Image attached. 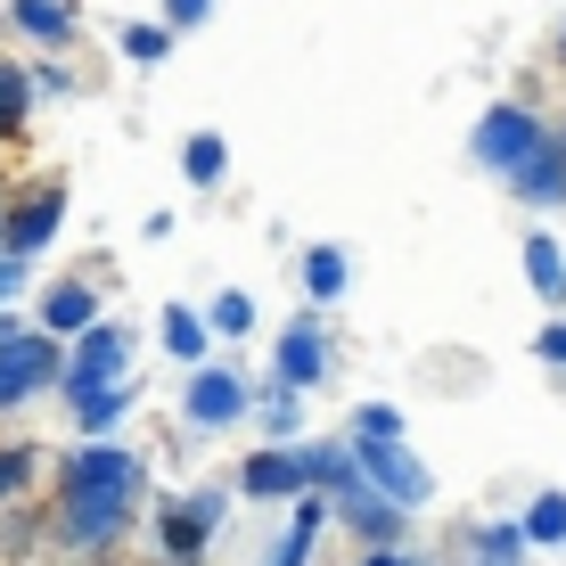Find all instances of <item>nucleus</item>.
Masks as SVG:
<instances>
[{"label": "nucleus", "mask_w": 566, "mask_h": 566, "mask_svg": "<svg viewBox=\"0 0 566 566\" xmlns=\"http://www.w3.org/2000/svg\"><path fill=\"white\" fill-rule=\"evenodd\" d=\"M25 476H33V452H25V443H17V452H0V501L25 493Z\"/></svg>", "instance_id": "nucleus-19"}, {"label": "nucleus", "mask_w": 566, "mask_h": 566, "mask_svg": "<svg viewBox=\"0 0 566 566\" xmlns=\"http://www.w3.org/2000/svg\"><path fill=\"white\" fill-rule=\"evenodd\" d=\"M361 468H369V484H378V501H395V510H419L427 501V468L402 452V443H361Z\"/></svg>", "instance_id": "nucleus-4"}, {"label": "nucleus", "mask_w": 566, "mask_h": 566, "mask_svg": "<svg viewBox=\"0 0 566 566\" xmlns=\"http://www.w3.org/2000/svg\"><path fill=\"white\" fill-rule=\"evenodd\" d=\"M9 287H17V255H0V296H9Z\"/></svg>", "instance_id": "nucleus-25"}, {"label": "nucleus", "mask_w": 566, "mask_h": 566, "mask_svg": "<svg viewBox=\"0 0 566 566\" xmlns=\"http://www.w3.org/2000/svg\"><path fill=\"white\" fill-rule=\"evenodd\" d=\"M525 271H534V287H542V296H566V263H558V247H551V239H534V247H525Z\"/></svg>", "instance_id": "nucleus-14"}, {"label": "nucleus", "mask_w": 566, "mask_h": 566, "mask_svg": "<svg viewBox=\"0 0 566 566\" xmlns=\"http://www.w3.org/2000/svg\"><path fill=\"white\" fill-rule=\"evenodd\" d=\"M213 172H222V140L198 132V140H189V181H213Z\"/></svg>", "instance_id": "nucleus-20"}, {"label": "nucleus", "mask_w": 566, "mask_h": 566, "mask_svg": "<svg viewBox=\"0 0 566 566\" xmlns=\"http://www.w3.org/2000/svg\"><path fill=\"white\" fill-rule=\"evenodd\" d=\"M354 436H361V443H395V436H402V411H386V402H369V411L354 419Z\"/></svg>", "instance_id": "nucleus-18"}, {"label": "nucleus", "mask_w": 566, "mask_h": 566, "mask_svg": "<svg viewBox=\"0 0 566 566\" xmlns=\"http://www.w3.org/2000/svg\"><path fill=\"white\" fill-rule=\"evenodd\" d=\"M369 566H402V558H369Z\"/></svg>", "instance_id": "nucleus-27"}, {"label": "nucleus", "mask_w": 566, "mask_h": 566, "mask_svg": "<svg viewBox=\"0 0 566 566\" xmlns=\"http://www.w3.org/2000/svg\"><path fill=\"white\" fill-rule=\"evenodd\" d=\"M213 517H222V501H213V493H198V501H189V510H181V501H172V510H165V551H172V558L189 566V558L206 551Z\"/></svg>", "instance_id": "nucleus-6"}, {"label": "nucleus", "mask_w": 566, "mask_h": 566, "mask_svg": "<svg viewBox=\"0 0 566 566\" xmlns=\"http://www.w3.org/2000/svg\"><path fill=\"white\" fill-rule=\"evenodd\" d=\"M172 17H181V25H198V17H206V0H172Z\"/></svg>", "instance_id": "nucleus-24"}, {"label": "nucleus", "mask_w": 566, "mask_h": 566, "mask_svg": "<svg viewBox=\"0 0 566 566\" xmlns=\"http://www.w3.org/2000/svg\"><path fill=\"white\" fill-rule=\"evenodd\" d=\"M50 337H66V328H91V287H57V296L42 304Z\"/></svg>", "instance_id": "nucleus-11"}, {"label": "nucleus", "mask_w": 566, "mask_h": 566, "mask_svg": "<svg viewBox=\"0 0 566 566\" xmlns=\"http://www.w3.org/2000/svg\"><path fill=\"white\" fill-rule=\"evenodd\" d=\"M542 361H558V369H566V321L551 328V337H542Z\"/></svg>", "instance_id": "nucleus-23"}, {"label": "nucleus", "mask_w": 566, "mask_h": 566, "mask_svg": "<svg viewBox=\"0 0 566 566\" xmlns=\"http://www.w3.org/2000/svg\"><path fill=\"white\" fill-rule=\"evenodd\" d=\"M9 337H17V328H9V321H0V345H9Z\"/></svg>", "instance_id": "nucleus-26"}, {"label": "nucleus", "mask_w": 566, "mask_h": 566, "mask_svg": "<svg viewBox=\"0 0 566 566\" xmlns=\"http://www.w3.org/2000/svg\"><path fill=\"white\" fill-rule=\"evenodd\" d=\"M17 115H25V74H17V66H0V132H9Z\"/></svg>", "instance_id": "nucleus-21"}, {"label": "nucleus", "mask_w": 566, "mask_h": 566, "mask_svg": "<svg viewBox=\"0 0 566 566\" xmlns=\"http://www.w3.org/2000/svg\"><path fill=\"white\" fill-rule=\"evenodd\" d=\"M247 321H255V304H247V296H222V304H213V328H230V337H239Z\"/></svg>", "instance_id": "nucleus-22"}, {"label": "nucleus", "mask_w": 566, "mask_h": 566, "mask_svg": "<svg viewBox=\"0 0 566 566\" xmlns=\"http://www.w3.org/2000/svg\"><path fill=\"white\" fill-rule=\"evenodd\" d=\"M304 287H312V296H337V287H345V255H337V247H312V255H304Z\"/></svg>", "instance_id": "nucleus-13"}, {"label": "nucleus", "mask_w": 566, "mask_h": 566, "mask_svg": "<svg viewBox=\"0 0 566 566\" xmlns=\"http://www.w3.org/2000/svg\"><path fill=\"white\" fill-rule=\"evenodd\" d=\"M239 411H247V386L222 378V369H206V378L189 386V419H198V427H222V419H239Z\"/></svg>", "instance_id": "nucleus-7"}, {"label": "nucleus", "mask_w": 566, "mask_h": 566, "mask_svg": "<svg viewBox=\"0 0 566 566\" xmlns=\"http://www.w3.org/2000/svg\"><path fill=\"white\" fill-rule=\"evenodd\" d=\"M476 156H484L493 172H525V165L542 156V132H534V115H525V107H493V115L476 124Z\"/></svg>", "instance_id": "nucleus-2"}, {"label": "nucleus", "mask_w": 566, "mask_h": 566, "mask_svg": "<svg viewBox=\"0 0 566 566\" xmlns=\"http://www.w3.org/2000/svg\"><path fill=\"white\" fill-rule=\"evenodd\" d=\"M239 484H247V493H296V484H304V460H296V452H255Z\"/></svg>", "instance_id": "nucleus-10"}, {"label": "nucleus", "mask_w": 566, "mask_h": 566, "mask_svg": "<svg viewBox=\"0 0 566 566\" xmlns=\"http://www.w3.org/2000/svg\"><path fill=\"white\" fill-rule=\"evenodd\" d=\"M115 378H124V328H91V337H83V354H74V369H66L74 402H99Z\"/></svg>", "instance_id": "nucleus-5"}, {"label": "nucleus", "mask_w": 566, "mask_h": 566, "mask_svg": "<svg viewBox=\"0 0 566 566\" xmlns=\"http://www.w3.org/2000/svg\"><path fill=\"white\" fill-rule=\"evenodd\" d=\"M321 369H328V345L312 337V321H296V328H287V345H280V378L304 386V378H321Z\"/></svg>", "instance_id": "nucleus-9"}, {"label": "nucleus", "mask_w": 566, "mask_h": 566, "mask_svg": "<svg viewBox=\"0 0 566 566\" xmlns=\"http://www.w3.org/2000/svg\"><path fill=\"white\" fill-rule=\"evenodd\" d=\"M165 345H172L181 361H198V354H206V321H198V312H181V304H172V312H165Z\"/></svg>", "instance_id": "nucleus-12"}, {"label": "nucleus", "mask_w": 566, "mask_h": 566, "mask_svg": "<svg viewBox=\"0 0 566 566\" xmlns=\"http://www.w3.org/2000/svg\"><path fill=\"white\" fill-rule=\"evenodd\" d=\"M132 484H140V468L124 452H83L66 468V493H57V517H66L74 542H107L115 525L132 517Z\"/></svg>", "instance_id": "nucleus-1"}, {"label": "nucleus", "mask_w": 566, "mask_h": 566, "mask_svg": "<svg viewBox=\"0 0 566 566\" xmlns=\"http://www.w3.org/2000/svg\"><path fill=\"white\" fill-rule=\"evenodd\" d=\"M354 525H361V534H378V542H395L402 510H395V501H369V493H354Z\"/></svg>", "instance_id": "nucleus-16"}, {"label": "nucleus", "mask_w": 566, "mask_h": 566, "mask_svg": "<svg viewBox=\"0 0 566 566\" xmlns=\"http://www.w3.org/2000/svg\"><path fill=\"white\" fill-rule=\"evenodd\" d=\"M17 25L42 33V42H57V33H66V0H17Z\"/></svg>", "instance_id": "nucleus-15"}, {"label": "nucleus", "mask_w": 566, "mask_h": 566, "mask_svg": "<svg viewBox=\"0 0 566 566\" xmlns=\"http://www.w3.org/2000/svg\"><path fill=\"white\" fill-rule=\"evenodd\" d=\"M57 230V189H42V198H25L9 213V230H0V239H9V255H33V247H42Z\"/></svg>", "instance_id": "nucleus-8"}, {"label": "nucleus", "mask_w": 566, "mask_h": 566, "mask_svg": "<svg viewBox=\"0 0 566 566\" xmlns=\"http://www.w3.org/2000/svg\"><path fill=\"white\" fill-rule=\"evenodd\" d=\"M525 534H534V542H566V501H558V493H542V501H534V517H525Z\"/></svg>", "instance_id": "nucleus-17"}, {"label": "nucleus", "mask_w": 566, "mask_h": 566, "mask_svg": "<svg viewBox=\"0 0 566 566\" xmlns=\"http://www.w3.org/2000/svg\"><path fill=\"white\" fill-rule=\"evenodd\" d=\"M50 378H57V345L50 337H9L0 345V411L25 402L33 386H50Z\"/></svg>", "instance_id": "nucleus-3"}]
</instances>
